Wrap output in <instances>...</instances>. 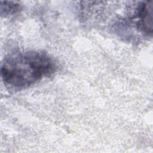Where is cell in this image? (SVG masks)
<instances>
[{
  "label": "cell",
  "instance_id": "1",
  "mask_svg": "<svg viewBox=\"0 0 153 153\" xmlns=\"http://www.w3.org/2000/svg\"><path fill=\"white\" fill-rule=\"evenodd\" d=\"M56 69V62L47 53L27 50L6 56L1 65V74L8 89L20 90L51 75Z\"/></svg>",
  "mask_w": 153,
  "mask_h": 153
},
{
  "label": "cell",
  "instance_id": "2",
  "mask_svg": "<svg viewBox=\"0 0 153 153\" xmlns=\"http://www.w3.org/2000/svg\"><path fill=\"white\" fill-rule=\"evenodd\" d=\"M152 1L139 3L134 15L137 28L147 35L152 32Z\"/></svg>",
  "mask_w": 153,
  "mask_h": 153
},
{
  "label": "cell",
  "instance_id": "3",
  "mask_svg": "<svg viewBox=\"0 0 153 153\" xmlns=\"http://www.w3.org/2000/svg\"><path fill=\"white\" fill-rule=\"evenodd\" d=\"M21 5L19 3L13 1H1V14L2 16L12 15L19 12L21 10Z\"/></svg>",
  "mask_w": 153,
  "mask_h": 153
}]
</instances>
